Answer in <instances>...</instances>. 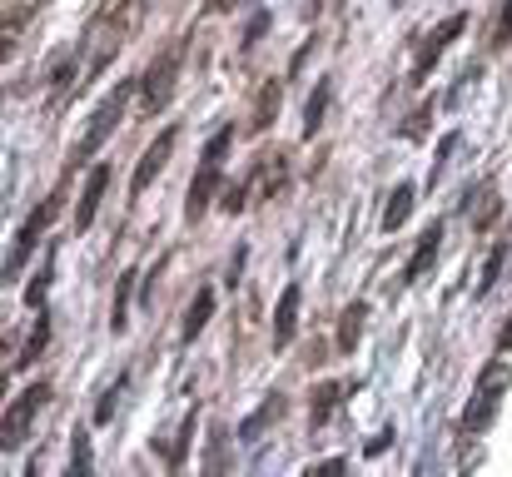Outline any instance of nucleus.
<instances>
[{"label": "nucleus", "mask_w": 512, "mask_h": 477, "mask_svg": "<svg viewBox=\"0 0 512 477\" xmlns=\"http://www.w3.org/2000/svg\"><path fill=\"white\" fill-rule=\"evenodd\" d=\"M229 145H234V125H219L214 140H209L204 155H199V169H194V179H189V194H184V219H189V224H199L204 209L214 204V194H219V184H224Z\"/></svg>", "instance_id": "f257e3e1"}, {"label": "nucleus", "mask_w": 512, "mask_h": 477, "mask_svg": "<svg viewBox=\"0 0 512 477\" xmlns=\"http://www.w3.org/2000/svg\"><path fill=\"white\" fill-rule=\"evenodd\" d=\"M508 383H512V368L503 363V358H493V363L483 368L478 388H473V403H468V408H463V418H458V433H463V438H483V433L493 428V418H498V403H503Z\"/></svg>", "instance_id": "f03ea898"}, {"label": "nucleus", "mask_w": 512, "mask_h": 477, "mask_svg": "<svg viewBox=\"0 0 512 477\" xmlns=\"http://www.w3.org/2000/svg\"><path fill=\"white\" fill-rule=\"evenodd\" d=\"M135 90H140V80H120V85H115V90H110V95L95 105V115H90V130L80 135V145H75V155H70L75 164H85V159L100 155V145H105V140L120 130V115L130 110Z\"/></svg>", "instance_id": "7ed1b4c3"}, {"label": "nucleus", "mask_w": 512, "mask_h": 477, "mask_svg": "<svg viewBox=\"0 0 512 477\" xmlns=\"http://www.w3.org/2000/svg\"><path fill=\"white\" fill-rule=\"evenodd\" d=\"M60 209H65V194L55 189L50 199H40L25 219H20V229H15V244H10V259H5V279H15L25 264H30V254L40 249V239L50 234V224L60 219Z\"/></svg>", "instance_id": "20e7f679"}, {"label": "nucleus", "mask_w": 512, "mask_h": 477, "mask_svg": "<svg viewBox=\"0 0 512 477\" xmlns=\"http://www.w3.org/2000/svg\"><path fill=\"white\" fill-rule=\"evenodd\" d=\"M184 50H189V40H174L170 50L155 55V65L140 75V110H145V115H160V110L174 100V80H179Z\"/></svg>", "instance_id": "39448f33"}, {"label": "nucleus", "mask_w": 512, "mask_h": 477, "mask_svg": "<svg viewBox=\"0 0 512 477\" xmlns=\"http://www.w3.org/2000/svg\"><path fill=\"white\" fill-rule=\"evenodd\" d=\"M50 403V383H30L10 408H5V428H0V448L10 453V448H20L25 438H30V423L40 418V408Z\"/></svg>", "instance_id": "423d86ee"}, {"label": "nucleus", "mask_w": 512, "mask_h": 477, "mask_svg": "<svg viewBox=\"0 0 512 477\" xmlns=\"http://www.w3.org/2000/svg\"><path fill=\"white\" fill-rule=\"evenodd\" d=\"M463 30H468V15H463V10H458V15H448L443 25H433V30L423 35V45H418V55H413V70H408V85H423V80L433 75V65L443 60V50H448V45H453V40H458Z\"/></svg>", "instance_id": "0eeeda50"}, {"label": "nucleus", "mask_w": 512, "mask_h": 477, "mask_svg": "<svg viewBox=\"0 0 512 477\" xmlns=\"http://www.w3.org/2000/svg\"><path fill=\"white\" fill-rule=\"evenodd\" d=\"M174 145H179V125H165V135H155V140H150V150H145L140 169H135V179H130V199H140V194L155 184V174L170 164Z\"/></svg>", "instance_id": "6e6552de"}, {"label": "nucleus", "mask_w": 512, "mask_h": 477, "mask_svg": "<svg viewBox=\"0 0 512 477\" xmlns=\"http://www.w3.org/2000/svg\"><path fill=\"white\" fill-rule=\"evenodd\" d=\"M105 189H110V164H95V169H90V179H85V189H80V199H75V229H80V234L95 224Z\"/></svg>", "instance_id": "1a4fd4ad"}, {"label": "nucleus", "mask_w": 512, "mask_h": 477, "mask_svg": "<svg viewBox=\"0 0 512 477\" xmlns=\"http://www.w3.org/2000/svg\"><path fill=\"white\" fill-rule=\"evenodd\" d=\"M438 249H443V219H433V224L423 229V239H418L413 259L403 264V284H423V279H428V269H433V259H438Z\"/></svg>", "instance_id": "9d476101"}, {"label": "nucleus", "mask_w": 512, "mask_h": 477, "mask_svg": "<svg viewBox=\"0 0 512 477\" xmlns=\"http://www.w3.org/2000/svg\"><path fill=\"white\" fill-rule=\"evenodd\" d=\"M299 304H304V289L289 284L284 299H279V309H274V348H279V353L299 338Z\"/></svg>", "instance_id": "9b49d317"}, {"label": "nucleus", "mask_w": 512, "mask_h": 477, "mask_svg": "<svg viewBox=\"0 0 512 477\" xmlns=\"http://www.w3.org/2000/svg\"><path fill=\"white\" fill-rule=\"evenodd\" d=\"M498 214H503L498 189H493V184H473V189H468V219H473V229L488 234V229L498 224Z\"/></svg>", "instance_id": "f8f14e48"}, {"label": "nucleus", "mask_w": 512, "mask_h": 477, "mask_svg": "<svg viewBox=\"0 0 512 477\" xmlns=\"http://www.w3.org/2000/svg\"><path fill=\"white\" fill-rule=\"evenodd\" d=\"M284 85H289V75H284V80H264V85H259L254 120H249V135H264V130L274 125V115H279V100H284Z\"/></svg>", "instance_id": "ddd939ff"}, {"label": "nucleus", "mask_w": 512, "mask_h": 477, "mask_svg": "<svg viewBox=\"0 0 512 477\" xmlns=\"http://www.w3.org/2000/svg\"><path fill=\"white\" fill-rule=\"evenodd\" d=\"M50 333H55V323H50V309L30 323V333H25V343H20V353H15V368H35L40 363V353L50 348Z\"/></svg>", "instance_id": "4468645a"}, {"label": "nucleus", "mask_w": 512, "mask_h": 477, "mask_svg": "<svg viewBox=\"0 0 512 477\" xmlns=\"http://www.w3.org/2000/svg\"><path fill=\"white\" fill-rule=\"evenodd\" d=\"M209 318H214V289L204 284V289L189 299V314H184V323H179V343H194V338L204 333Z\"/></svg>", "instance_id": "2eb2a0df"}, {"label": "nucleus", "mask_w": 512, "mask_h": 477, "mask_svg": "<svg viewBox=\"0 0 512 477\" xmlns=\"http://www.w3.org/2000/svg\"><path fill=\"white\" fill-rule=\"evenodd\" d=\"M329 105H334V80L324 75V80L314 85L309 105H304V140H314V135L324 130V115H329Z\"/></svg>", "instance_id": "dca6fc26"}, {"label": "nucleus", "mask_w": 512, "mask_h": 477, "mask_svg": "<svg viewBox=\"0 0 512 477\" xmlns=\"http://www.w3.org/2000/svg\"><path fill=\"white\" fill-rule=\"evenodd\" d=\"M279 413H284V393H269V398H264V403H259V408L244 418V423H239V443H259V433H264Z\"/></svg>", "instance_id": "f3484780"}, {"label": "nucleus", "mask_w": 512, "mask_h": 477, "mask_svg": "<svg viewBox=\"0 0 512 477\" xmlns=\"http://www.w3.org/2000/svg\"><path fill=\"white\" fill-rule=\"evenodd\" d=\"M413 199H418V189H413V184L403 179V184H398V189L388 194V204H383V219H378V224H383V234L403 229V219L413 214Z\"/></svg>", "instance_id": "a211bd4d"}, {"label": "nucleus", "mask_w": 512, "mask_h": 477, "mask_svg": "<svg viewBox=\"0 0 512 477\" xmlns=\"http://www.w3.org/2000/svg\"><path fill=\"white\" fill-rule=\"evenodd\" d=\"M363 323H368V304H363V299H353V304L339 314V338H334V343H339V353H353V348H358Z\"/></svg>", "instance_id": "6ab92c4d"}, {"label": "nucleus", "mask_w": 512, "mask_h": 477, "mask_svg": "<svg viewBox=\"0 0 512 477\" xmlns=\"http://www.w3.org/2000/svg\"><path fill=\"white\" fill-rule=\"evenodd\" d=\"M254 179L264 184V199H274V194L289 184V159L284 155H264L259 164H254Z\"/></svg>", "instance_id": "aec40b11"}, {"label": "nucleus", "mask_w": 512, "mask_h": 477, "mask_svg": "<svg viewBox=\"0 0 512 477\" xmlns=\"http://www.w3.org/2000/svg\"><path fill=\"white\" fill-rule=\"evenodd\" d=\"M130 299H135V269L120 274L115 284V309H110V333H125L130 328Z\"/></svg>", "instance_id": "412c9836"}, {"label": "nucleus", "mask_w": 512, "mask_h": 477, "mask_svg": "<svg viewBox=\"0 0 512 477\" xmlns=\"http://www.w3.org/2000/svg\"><path fill=\"white\" fill-rule=\"evenodd\" d=\"M339 383H319V388H314V393H309V423H314V428H324V423H329V418H334V408H339Z\"/></svg>", "instance_id": "4be33fe9"}, {"label": "nucleus", "mask_w": 512, "mask_h": 477, "mask_svg": "<svg viewBox=\"0 0 512 477\" xmlns=\"http://www.w3.org/2000/svg\"><path fill=\"white\" fill-rule=\"evenodd\" d=\"M503 264H508V244L498 239V244H493V254H488V264H483V274H478V289H473V299H488V294L498 289V274H503Z\"/></svg>", "instance_id": "5701e85b"}, {"label": "nucleus", "mask_w": 512, "mask_h": 477, "mask_svg": "<svg viewBox=\"0 0 512 477\" xmlns=\"http://www.w3.org/2000/svg\"><path fill=\"white\" fill-rule=\"evenodd\" d=\"M50 279H55V264H50V254H45V264H40V269H35V279L25 284V309H40V304H45Z\"/></svg>", "instance_id": "b1692460"}, {"label": "nucleus", "mask_w": 512, "mask_h": 477, "mask_svg": "<svg viewBox=\"0 0 512 477\" xmlns=\"http://www.w3.org/2000/svg\"><path fill=\"white\" fill-rule=\"evenodd\" d=\"M194 423H199V408H189V413H184V423H179V438H174V448L165 453V463H170V468H184V453H189Z\"/></svg>", "instance_id": "393cba45"}, {"label": "nucleus", "mask_w": 512, "mask_h": 477, "mask_svg": "<svg viewBox=\"0 0 512 477\" xmlns=\"http://www.w3.org/2000/svg\"><path fill=\"white\" fill-rule=\"evenodd\" d=\"M125 388H130V373H120V378L110 383V393H105V398H100V408H95V423H110V418H115V403H120V393H125Z\"/></svg>", "instance_id": "a878e982"}, {"label": "nucleus", "mask_w": 512, "mask_h": 477, "mask_svg": "<svg viewBox=\"0 0 512 477\" xmlns=\"http://www.w3.org/2000/svg\"><path fill=\"white\" fill-rule=\"evenodd\" d=\"M90 473V433L75 428V448H70V477Z\"/></svg>", "instance_id": "bb28decb"}, {"label": "nucleus", "mask_w": 512, "mask_h": 477, "mask_svg": "<svg viewBox=\"0 0 512 477\" xmlns=\"http://www.w3.org/2000/svg\"><path fill=\"white\" fill-rule=\"evenodd\" d=\"M428 115H433V100H423V105L408 115V125H403L398 135H403V140H423V135H428Z\"/></svg>", "instance_id": "cd10ccee"}, {"label": "nucleus", "mask_w": 512, "mask_h": 477, "mask_svg": "<svg viewBox=\"0 0 512 477\" xmlns=\"http://www.w3.org/2000/svg\"><path fill=\"white\" fill-rule=\"evenodd\" d=\"M269 20H274L269 10H254V15H249V25H244V40H239V45H244V50H254V45L264 40V30H269Z\"/></svg>", "instance_id": "c85d7f7f"}, {"label": "nucleus", "mask_w": 512, "mask_h": 477, "mask_svg": "<svg viewBox=\"0 0 512 477\" xmlns=\"http://www.w3.org/2000/svg\"><path fill=\"white\" fill-rule=\"evenodd\" d=\"M508 45H512V0H503L498 25H493V50H508Z\"/></svg>", "instance_id": "c756f323"}, {"label": "nucleus", "mask_w": 512, "mask_h": 477, "mask_svg": "<svg viewBox=\"0 0 512 477\" xmlns=\"http://www.w3.org/2000/svg\"><path fill=\"white\" fill-rule=\"evenodd\" d=\"M458 150V135H443V145H438V159H433V174H428V184H443V169H448V155Z\"/></svg>", "instance_id": "7c9ffc66"}, {"label": "nucleus", "mask_w": 512, "mask_h": 477, "mask_svg": "<svg viewBox=\"0 0 512 477\" xmlns=\"http://www.w3.org/2000/svg\"><path fill=\"white\" fill-rule=\"evenodd\" d=\"M70 80H75V55H60L55 70H50V90H65Z\"/></svg>", "instance_id": "2f4dec72"}, {"label": "nucleus", "mask_w": 512, "mask_h": 477, "mask_svg": "<svg viewBox=\"0 0 512 477\" xmlns=\"http://www.w3.org/2000/svg\"><path fill=\"white\" fill-rule=\"evenodd\" d=\"M249 194H254V184H249V179H244V184H229V194H224V209H229V214H244Z\"/></svg>", "instance_id": "473e14b6"}, {"label": "nucleus", "mask_w": 512, "mask_h": 477, "mask_svg": "<svg viewBox=\"0 0 512 477\" xmlns=\"http://www.w3.org/2000/svg\"><path fill=\"white\" fill-rule=\"evenodd\" d=\"M388 443H393V428H383V433H378V438H373V443H368V458H378V453H383V448H388Z\"/></svg>", "instance_id": "72a5a7b5"}, {"label": "nucleus", "mask_w": 512, "mask_h": 477, "mask_svg": "<svg viewBox=\"0 0 512 477\" xmlns=\"http://www.w3.org/2000/svg\"><path fill=\"white\" fill-rule=\"evenodd\" d=\"M343 468H348V463H343V458H329V463H314V468H309V473H343Z\"/></svg>", "instance_id": "f704fd0d"}, {"label": "nucleus", "mask_w": 512, "mask_h": 477, "mask_svg": "<svg viewBox=\"0 0 512 477\" xmlns=\"http://www.w3.org/2000/svg\"><path fill=\"white\" fill-rule=\"evenodd\" d=\"M498 353H512V318L503 323V333H498Z\"/></svg>", "instance_id": "c9c22d12"}, {"label": "nucleus", "mask_w": 512, "mask_h": 477, "mask_svg": "<svg viewBox=\"0 0 512 477\" xmlns=\"http://www.w3.org/2000/svg\"><path fill=\"white\" fill-rule=\"evenodd\" d=\"M234 5H239V0H209V10H214V15H229Z\"/></svg>", "instance_id": "e433bc0d"}]
</instances>
